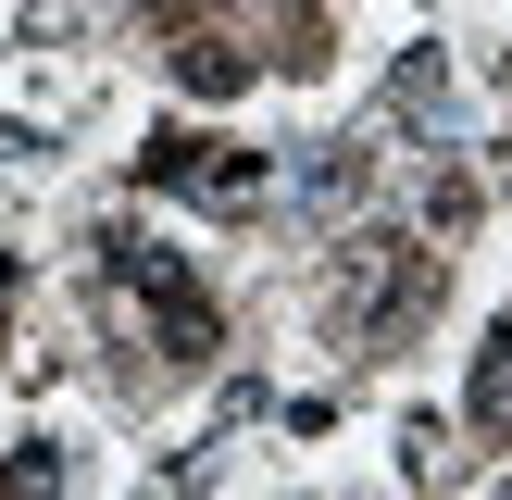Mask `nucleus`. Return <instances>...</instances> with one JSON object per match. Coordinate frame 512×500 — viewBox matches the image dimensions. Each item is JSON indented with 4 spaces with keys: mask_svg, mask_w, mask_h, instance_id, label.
I'll return each instance as SVG.
<instances>
[{
    "mask_svg": "<svg viewBox=\"0 0 512 500\" xmlns=\"http://www.w3.org/2000/svg\"><path fill=\"white\" fill-rule=\"evenodd\" d=\"M500 500H512V488H500Z\"/></svg>",
    "mask_w": 512,
    "mask_h": 500,
    "instance_id": "6",
    "label": "nucleus"
},
{
    "mask_svg": "<svg viewBox=\"0 0 512 500\" xmlns=\"http://www.w3.org/2000/svg\"><path fill=\"white\" fill-rule=\"evenodd\" d=\"M100 288H138L175 363H200V350H213V300H200V275L175 263V250H150V238H113V275H100Z\"/></svg>",
    "mask_w": 512,
    "mask_h": 500,
    "instance_id": "1",
    "label": "nucleus"
},
{
    "mask_svg": "<svg viewBox=\"0 0 512 500\" xmlns=\"http://www.w3.org/2000/svg\"><path fill=\"white\" fill-rule=\"evenodd\" d=\"M175 75L225 100V88H250V50H238V38H188V50H175Z\"/></svg>",
    "mask_w": 512,
    "mask_h": 500,
    "instance_id": "4",
    "label": "nucleus"
},
{
    "mask_svg": "<svg viewBox=\"0 0 512 500\" xmlns=\"http://www.w3.org/2000/svg\"><path fill=\"white\" fill-rule=\"evenodd\" d=\"M425 288H438V263L400 238H350L338 250V325H388V313H425Z\"/></svg>",
    "mask_w": 512,
    "mask_h": 500,
    "instance_id": "2",
    "label": "nucleus"
},
{
    "mask_svg": "<svg viewBox=\"0 0 512 500\" xmlns=\"http://www.w3.org/2000/svg\"><path fill=\"white\" fill-rule=\"evenodd\" d=\"M475 425H488V438H512V325L488 338V363H475Z\"/></svg>",
    "mask_w": 512,
    "mask_h": 500,
    "instance_id": "5",
    "label": "nucleus"
},
{
    "mask_svg": "<svg viewBox=\"0 0 512 500\" xmlns=\"http://www.w3.org/2000/svg\"><path fill=\"white\" fill-rule=\"evenodd\" d=\"M150 175H163V188H200V200H250V188H263L250 150H200V138H163V150H150Z\"/></svg>",
    "mask_w": 512,
    "mask_h": 500,
    "instance_id": "3",
    "label": "nucleus"
}]
</instances>
